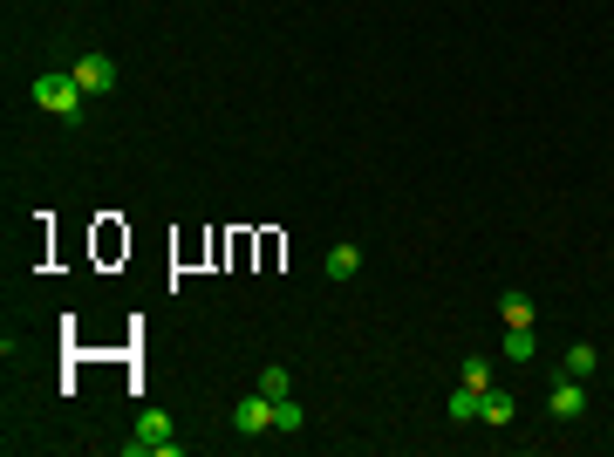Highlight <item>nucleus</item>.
Segmentation results:
<instances>
[{
	"label": "nucleus",
	"instance_id": "nucleus-1",
	"mask_svg": "<svg viewBox=\"0 0 614 457\" xmlns=\"http://www.w3.org/2000/svg\"><path fill=\"white\" fill-rule=\"evenodd\" d=\"M28 103H35V110H48L55 123H69V130H76L82 116H89V89H82L69 69H41V76L28 82Z\"/></svg>",
	"mask_w": 614,
	"mask_h": 457
},
{
	"label": "nucleus",
	"instance_id": "nucleus-2",
	"mask_svg": "<svg viewBox=\"0 0 614 457\" xmlns=\"http://www.w3.org/2000/svg\"><path fill=\"white\" fill-rule=\"evenodd\" d=\"M123 451H137V457H178L171 417H164V410H144V417H137V437H123Z\"/></svg>",
	"mask_w": 614,
	"mask_h": 457
},
{
	"label": "nucleus",
	"instance_id": "nucleus-3",
	"mask_svg": "<svg viewBox=\"0 0 614 457\" xmlns=\"http://www.w3.org/2000/svg\"><path fill=\"white\" fill-rule=\"evenodd\" d=\"M232 430H239V437H273V396L267 389H246V396L232 403Z\"/></svg>",
	"mask_w": 614,
	"mask_h": 457
},
{
	"label": "nucleus",
	"instance_id": "nucleus-4",
	"mask_svg": "<svg viewBox=\"0 0 614 457\" xmlns=\"http://www.w3.org/2000/svg\"><path fill=\"white\" fill-rule=\"evenodd\" d=\"M69 76H76L89 96H110V89H116V62L103 55V48H82L76 62H69Z\"/></svg>",
	"mask_w": 614,
	"mask_h": 457
},
{
	"label": "nucleus",
	"instance_id": "nucleus-5",
	"mask_svg": "<svg viewBox=\"0 0 614 457\" xmlns=\"http://www.w3.org/2000/svg\"><path fill=\"white\" fill-rule=\"evenodd\" d=\"M546 410H553V423H580V417H587V382H580V376H553Z\"/></svg>",
	"mask_w": 614,
	"mask_h": 457
},
{
	"label": "nucleus",
	"instance_id": "nucleus-6",
	"mask_svg": "<svg viewBox=\"0 0 614 457\" xmlns=\"http://www.w3.org/2000/svg\"><path fill=\"white\" fill-rule=\"evenodd\" d=\"M519 417V403H512V389H499V382H492V389H485V396H478V423H492V430H505V423Z\"/></svg>",
	"mask_w": 614,
	"mask_h": 457
},
{
	"label": "nucleus",
	"instance_id": "nucleus-7",
	"mask_svg": "<svg viewBox=\"0 0 614 457\" xmlns=\"http://www.w3.org/2000/svg\"><path fill=\"white\" fill-rule=\"evenodd\" d=\"M321 273H328L335 287H342V280H355V273H362V246H355V239H342V246H328V260H321Z\"/></svg>",
	"mask_w": 614,
	"mask_h": 457
},
{
	"label": "nucleus",
	"instance_id": "nucleus-8",
	"mask_svg": "<svg viewBox=\"0 0 614 457\" xmlns=\"http://www.w3.org/2000/svg\"><path fill=\"white\" fill-rule=\"evenodd\" d=\"M499 321H505V328H533V321H539L533 294H519V287H505V294H499Z\"/></svg>",
	"mask_w": 614,
	"mask_h": 457
},
{
	"label": "nucleus",
	"instance_id": "nucleus-9",
	"mask_svg": "<svg viewBox=\"0 0 614 457\" xmlns=\"http://www.w3.org/2000/svg\"><path fill=\"white\" fill-rule=\"evenodd\" d=\"M301 423H307V410L294 403V396H280V403H273V437H301Z\"/></svg>",
	"mask_w": 614,
	"mask_h": 457
},
{
	"label": "nucleus",
	"instance_id": "nucleus-10",
	"mask_svg": "<svg viewBox=\"0 0 614 457\" xmlns=\"http://www.w3.org/2000/svg\"><path fill=\"white\" fill-rule=\"evenodd\" d=\"M458 382L485 396V389H492V355H464V362H458Z\"/></svg>",
	"mask_w": 614,
	"mask_h": 457
},
{
	"label": "nucleus",
	"instance_id": "nucleus-11",
	"mask_svg": "<svg viewBox=\"0 0 614 457\" xmlns=\"http://www.w3.org/2000/svg\"><path fill=\"white\" fill-rule=\"evenodd\" d=\"M253 389H267L273 403H280V396H294V376H287V362H267V369L253 376Z\"/></svg>",
	"mask_w": 614,
	"mask_h": 457
},
{
	"label": "nucleus",
	"instance_id": "nucleus-12",
	"mask_svg": "<svg viewBox=\"0 0 614 457\" xmlns=\"http://www.w3.org/2000/svg\"><path fill=\"white\" fill-rule=\"evenodd\" d=\"M594 369H601V348H594V342H574V348H567V376L587 382Z\"/></svg>",
	"mask_w": 614,
	"mask_h": 457
},
{
	"label": "nucleus",
	"instance_id": "nucleus-13",
	"mask_svg": "<svg viewBox=\"0 0 614 457\" xmlns=\"http://www.w3.org/2000/svg\"><path fill=\"white\" fill-rule=\"evenodd\" d=\"M539 342H533V328H505V362H533Z\"/></svg>",
	"mask_w": 614,
	"mask_h": 457
},
{
	"label": "nucleus",
	"instance_id": "nucleus-14",
	"mask_svg": "<svg viewBox=\"0 0 614 457\" xmlns=\"http://www.w3.org/2000/svg\"><path fill=\"white\" fill-rule=\"evenodd\" d=\"M451 423H478V389H451Z\"/></svg>",
	"mask_w": 614,
	"mask_h": 457
}]
</instances>
